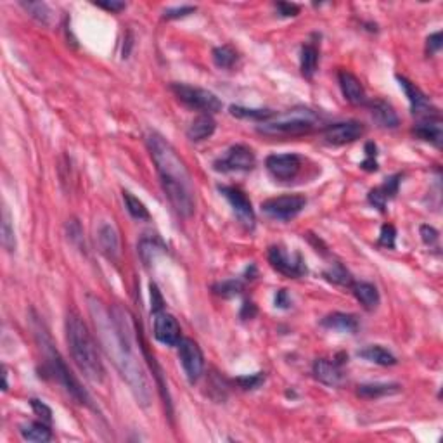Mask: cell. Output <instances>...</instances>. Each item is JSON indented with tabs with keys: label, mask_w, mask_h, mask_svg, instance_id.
Wrapping results in <instances>:
<instances>
[{
	"label": "cell",
	"mask_w": 443,
	"mask_h": 443,
	"mask_svg": "<svg viewBox=\"0 0 443 443\" xmlns=\"http://www.w3.org/2000/svg\"><path fill=\"white\" fill-rule=\"evenodd\" d=\"M218 191L220 194L227 199L229 205L232 206L239 222H241L242 225H246L248 229L255 227V209H253V205L248 199V196H246L241 189L234 188V185H220Z\"/></svg>",
	"instance_id": "obj_13"
},
{
	"label": "cell",
	"mask_w": 443,
	"mask_h": 443,
	"mask_svg": "<svg viewBox=\"0 0 443 443\" xmlns=\"http://www.w3.org/2000/svg\"><path fill=\"white\" fill-rule=\"evenodd\" d=\"M400 179H402V175H393V177H389V179H386V182L381 185V188L372 189L367 196L369 203H371L374 208H378L379 212H385L388 199H391L393 196L398 192Z\"/></svg>",
	"instance_id": "obj_21"
},
{
	"label": "cell",
	"mask_w": 443,
	"mask_h": 443,
	"mask_svg": "<svg viewBox=\"0 0 443 443\" xmlns=\"http://www.w3.org/2000/svg\"><path fill=\"white\" fill-rule=\"evenodd\" d=\"M89 310L106 355L118 369L130 391L134 393L137 404L149 407L152 400V385L142 359L135 352V328L128 310L122 306L108 310L94 296H89Z\"/></svg>",
	"instance_id": "obj_1"
},
{
	"label": "cell",
	"mask_w": 443,
	"mask_h": 443,
	"mask_svg": "<svg viewBox=\"0 0 443 443\" xmlns=\"http://www.w3.org/2000/svg\"><path fill=\"white\" fill-rule=\"evenodd\" d=\"M0 234H2V246L12 253L16 249V234L14 225H12V216L9 213L8 206L2 208V222H0Z\"/></svg>",
	"instance_id": "obj_30"
},
{
	"label": "cell",
	"mask_w": 443,
	"mask_h": 443,
	"mask_svg": "<svg viewBox=\"0 0 443 443\" xmlns=\"http://www.w3.org/2000/svg\"><path fill=\"white\" fill-rule=\"evenodd\" d=\"M398 78V82H400V87L404 89L405 95H407L409 99V104H411V111L412 115L419 116L421 120H426V118H438L440 113L438 109L433 106V102L429 101L428 95L424 94V92L419 89L416 83H412L411 80H407L405 76H396Z\"/></svg>",
	"instance_id": "obj_11"
},
{
	"label": "cell",
	"mask_w": 443,
	"mask_h": 443,
	"mask_svg": "<svg viewBox=\"0 0 443 443\" xmlns=\"http://www.w3.org/2000/svg\"><path fill=\"white\" fill-rule=\"evenodd\" d=\"M412 134L418 139H421V141L433 144L435 148H442V120H440V116L438 118L421 120V122L412 128Z\"/></svg>",
	"instance_id": "obj_20"
},
{
	"label": "cell",
	"mask_w": 443,
	"mask_h": 443,
	"mask_svg": "<svg viewBox=\"0 0 443 443\" xmlns=\"http://www.w3.org/2000/svg\"><path fill=\"white\" fill-rule=\"evenodd\" d=\"M42 345H43V348H45V361H47V369H49V372L52 374V378H54L56 381H58L59 385H61L63 388H65L76 402L92 407L91 396H89V393L83 389V386L80 385V381L75 378V374L69 371L68 365H66V362L63 361L61 355L58 353V350L51 345V341H47V343L42 341Z\"/></svg>",
	"instance_id": "obj_5"
},
{
	"label": "cell",
	"mask_w": 443,
	"mask_h": 443,
	"mask_svg": "<svg viewBox=\"0 0 443 443\" xmlns=\"http://www.w3.org/2000/svg\"><path fill=\"white\" fill-rule=\"evenodd\" d=\"M95 5L101 9H106V11H109V12H113V14H116V12L123 11V9L126 8L125 2H115V0H111V2H109V0L108 2H95Z\"/></svg>",
	"instance_id": "obj_44"
},
{
	"label": "cell",
	"mask_w": 443,
	"mask_h": 443,
	"mask_svg": "<svg viewBox=\"0 0 443 443\" xmlns=\"http://www.w3.org/2000/svg\"><path fill=\"white\" fill-rule=\"evenodd\" d=\"M98 241L99 248H101L102 255L108 260H118L120 253H122V245H120V234L116 231V227L109 222H104V224L99 227L98 231Z\"/></svg>",
	"instance_id": "obj_17"
},
{
	"label": "cell",
	"mask_w": 443,
	"mask_h": 443,
	"mask_svg": "<svg viewBox=\"0 0 443 443\" xmlns=\"http://www.w3.org/2000/svg\"><path fill=\"white\" fill-rule=\"evenodd\" d=\"M256 315V306L253 302H245L241 310V317L242 319H253Z\"/></svg>",
	"instance_id": "obj_46"
},
{
	"label": "cell",
	"mask_w": 443,
	"mask_h": 443,
	"mask_svg": "<svg viewBox=\"0 0 443 443\" xmlns=\"http://www.w3.org/2000/svg\"><path fill=\"white\" fill-rule=\"evenodd\" d=\"M30 405H32L33 412H35L36 416H40V418H43V421L51 422V419H52L51 407H47V405L43 404L42 400H36V398H32V400H30Z\"/></svg>",
	"instance_id": "obj_39"
},
{
	"label": "cell",
	"mask_w": 443,
	"mask_h": 443,
	"mask_svg": "<svg viewBox=\"0 0 443 443\" xmlns=\"http://www.w3.org/2000/svg\"><path fill=\"white\" fill-rule=\"evenodd\" d=\"M146 144L158 170L163 192L168 198L172 208L182 218L194 215L196 191L184 159L177 155L175 148L158 132H151L146 139Z\"/></svg>",
	"instance_id": "obj_2"
},
{
	"label": "cell",
	"mask_w": 443,
	"mask_h": 443,
	"mask_svg": "<svg viewBox=\"0 0 443 443\" xmlns=\"http://www.w3.org/2000/svg\"><path fill=\"white\" fill-rule=\"evenodd\" d=\"M398 391H400V385H395V383H367V385L359 386L357 395L367 400H376L383 396L395 395Z\"/></svg>",
	"instance_id": "obj_25"
},
{
	"label": "cell",
	"mask_w": 443,
	"mask_h": 443,
	"mask_svg": "<svg viewBox=\"0 0 443 443\" xmlns=\"http://www.w3.org/2000/svg\"><path fill=\"white\" fill-rule=\"evenodd\" d=\"M196 11L194 5H182V8H175V9H166L165 11V18L166 19H175V18H184V16L192 14Z\"/></svg>",
	"instance_id": "obj_41"
},
{
	"label": "cell",
	"mask_w": 443,
	"mask_h": 443,
	"mask_svg": "<svg viewBox=\"0 0 443 443\" xmlns=\"http://www.w3.org/2000/svg\"><path fill=\"white\" fill-rule=\"evenodd\" d=\"M319 66V49L315 43H305L299 51V69L305 78H312Z\"/></svg>",
	"instance_id": "obj_26"
},
{
	"label": "cell",
	"mask_w": 443,
	"mask_h": 443,
	"mask_svg": "<svg viewBox=\"0 0 443 443\" xmlns=\"http://www.w3.org/2000/svg\"><path fill=\"white\" fill-rule=\"evenodd\" d=\"M367 108L372 120H374L381 128H396L398 123H400L395 108H393L389 102L383 101V99H374V101L367 102Z\"/></svg>",
	"instance_id": "obj_19"
},
{
	"label": "cell",
	"mask_w": 443,
	"mask_h": 443,
	"mask_svg": "<svg viewBox=\"0 0 443 443\" xmlns=\"http://www.w3.org/2000/svg\"><path fill=\"white\" fill-rule=\"evenodd\" d=\"M314 376L317 381H321L326 386H339L345 379L341 371V365L336 361H328V359H319L314 362Z\"/></svg>",
	"instance_id": "obj_18"
},
{
	"label": "cell",
	"mask_w": 443,
	"mask_h": 443,
	"mask_svg": "<svg viewBox=\"0 0 443 443\" xmlns=\"http://www.w3.org/2000/svg\"><path fill=\"white\" fill-rule=\"evenodd\" d=\"M324 277L328 279L329 282L338 286H352L353 279L350 275V272L343 267L341 263H332L331 267L324 272Z\"/></svg>",
	"instance_id": "obj_34"
},
{
	"label": "cell",
	"mask_w": 443,
	"mask_h": 443,
	"mask_svg": "<svg viewBox=\"0 0 443 443\" xmlns=\"http://www.w3.org/2000/svg\"><path fill=\"white\" fill-rule=\"evenodd\" d=\"M395 239H396V231L393 225L386 224L381 227V234H379V245L385 246V248L393 249L395 248Z\"/></svg>",
	"instance_id": "obj_38"
},
{
	"label": "cell",
	"mask_w": 443,
	"mask_h": 443,
	"mask_svg": "<svg viewBox=\"0 0 443 443\" xmlns=\"http://www.w3.org/2000/svg\"><path fill=\"white\" fill-rule=\"evenodd\" d=\"M289 305H291V299H289L288 291H286V289H279L277 295H275V306H279V308H288Z\"/></svg>",
	"instance_id": "obj_45"
},
{
	"label": "cell",
	"mask_w": 443,
	"mask_h": 443,
	"mask_svg": "<svg viewBox=\"0 0 443 443\" xmlns=\"http://www.w3.org/2000/svg\"><path fill=\"white\" fill-rule=\"evenodd\" d=\"M269 173L277 181H293L302 170V158L293 152L286 155H271L265 159Z\"/></svg>",
	"instance_id": "obj_14"
},
{
	"label": "cell",
	"mask_w": 443,
	"mask_h": 443,
	"mask_svg": "<svg viewBox=\"0 0 443 443\" xmlns=\"http://www.w3.org/2000/svg\"><path fill=\"white\" fill-rule=\"evenodd\" d=\"M376 156H378V148L372 142H367L365 146V159L361 163V166L367 172H376L378 170V161H376Z\"/></svg>",
	"instance_id": "obj_37"
},
{
	"label": "cell",
	"mask_w": 443,
	"mask_h": 443,
	"mask_svg": "<svg viewBox=\"0 0 443 443\" xmlns=\"http://www.w3.org/2000/svg\"><path fill=\"white\" fill-rule=\"evenodd\" d=\"M306 205V199L299 194H286V196H277V198H271L267 201L262 203V209L267 213L271 218L282 220V222H288V220L296 218L299 213L303 212Z\"/></svg>",
	"instance_id": "obj_8"
},
{
	"label": "cell",
	"mask_w": 443,
	"mask_h": 443,
	"mask_svg": "<svg viewBox=\"0 0 443 443\" xmlns=\"http://www.w3.org/2000/svg\"><path fill=\"white\" fill-rule=\"evenodd\" d=\"M239 386L242 389H256L265 383V372H256V374L249 376H241V378L236 379Z\"/></svg>",
	"instance_id": "obj_36"
},
{
	"label": "cell",
	"mask_w": 443,
	"mask_h": 443,
	"mask_svg": "<svg viewBox=\"0 0 443 443\" xmlns=\"http://www.w3.org/2000/svg\"><path fill=\"white\" fill-rule=\"evenodd\" d=\"M23 440L26 442H35V443H45L52 440V431L47 424L43 422H26L19 428Z\"/></svg>",
	"instance_id": "obj_28"
},
{
	"label": "cell",
	"mask_w": 443,
	"mask_h": 443,
	"mask_svg": "<svg viewBox=\"0 0 443 443\" xmlns=\"http://www.w3.org/2000/svg\"><path fill=\"white\" fill-rule=\"evenodd\" d=\"M359 357L365 359V361L372 362V364L383 365V367H388V365L396 364L395 355H393L391 352H388V350L381 345L365 346L364 350H361V352H359Z\"/></svg>",
	"instance_id": "obj_27"
},
{
	"label": "cell",
	"mask_w": 443,
	"mask_h": 443,
	"mask_svg": "<svg viewBox=\"0 0 443 443\" xmlns=\"http://www.w3.org/2000/svg\"><path fill=\"white\" fill-rule=\"evenodd\" d=\"M155 338L166 346H177L182 339L181 324L163 308L155 312Z\"/></svg>",
	"instance_id": "obj_15"
},
{
	"label": "cell",
	"mask_w": 443,
	"mask_h": 443,
	"mask_svg": "<svg viewBox=\"0 0 443 443\" xmlns=\"http://www.w3.org/2000/svg\"><path fill=\"white\" fill-rule=\"evenodd\" d=\"M123 201H125V206L126 209H128V213L134 216L135 220H149V216L151 215H149L146 205L141 201V199L135 198L132 192L123 191Z\"/></svg>",
	"instance_id": "obj_33"
},
{
	"label": "cell",
	"mask_w": 443,
	"mask_h": 443,
	"mask_svg": "<svg viewBox=\"0 0 443 443\" xmlns=\"http://www.w3.org/2000/svg\"><path fill=\"white\" fill-rule=\"evenodd\" d=\"M238 61V52L231 45H220L213 49V63L220 69H231Z\"/></svg>",
	"instance_id": "obj_31"
},
{
	"label": "cell",
	"mask_w": 443,
	"mask_h": 443,
	"mask_svg": "<svg viewBox=\"0 0 443 443\" xmlns=\"http://www.w3.org/2000/svg\"><path fill=\"white\" fill-rule=\"evenodd\" d=\"M321 123V116L308 108H295L282 115H274L258 126V132L269 137H299L310 134Z\"/></svg>",
	"instance_id": "obj_4"
},
{
	"label": "cell",
	"mask_w": 443,
	"mask_h": 443,
	"mask_svg": "<svg viewBox=\"0 0 443 443\" xmlns=\"http://www.w3.org/2000/svg\"><path fill=\"white\" fill-rule=\"evenodd\" d=\"M9 388V383H8V371L4 369V391H8Z\"/></svg>",
	"instance_id": "obj_47"
},
{
	"label": "cell",
	"mask_w": 443,
	"mask_h": 443,
	"mask_svg": "<svg viewBox=\"0 0 443 443\" xmlns=\"http://www.w3.org/2000/svg\"><path fill=\"white\" fill-rule=\"evenodd\" d=\"M419 232H421V239L426 246H435L438 242V231L431 225H421Z\"/></svg>",
	"instance_id": "obj_40"
},
{
	"label": "cell",
	"mask_w": 443,
	"mask_h": 443,
	"mask_svg": "<svg viewBox=\"0 0 443 443\" xmlns=\"http://www.w3.org/2000/svg\"><path fill=\"white\" fill-rule=\"evenodd\" d=\"M338 83H339V89H341L343 92V98H345L350 104L361 106L367 102V99H365L364 85H362L361 80L353 75V73L346 71V69H341V71L338 73Z\"/></svg>",
	"instance_id": "obj_16"
},
{
	"label": "cell",
	"mask_w": 443,
	"mask_h": 443,
	"mask_svg": "<svg viewBox=\"0 0 443 443\" xmlns=\"http://www.w3.org/2000/svg\"><path fill=\"white\" fill-rule=\"evenodd\" d=\"M269 262H271L274 271L286 275V277L298 279L306 274V265L303 256L299 253L289 255L282 246H271L269 248Z\"/></svg>",
	"instance_id": "obj_9"
},
{
	"label": "cell",
	"mask_w": 443,
	"mask_h": 443,
	"mask_svg": "<svg viewBox=\"0 0 443 443\" xmlns=\"http://www.w3.org/2000/svg\"><path fill=\"white\" fill-rule=\"evenodd\" d=\"M275 8L279 9L281 16H284V18H293V16H298V12H299V8L296 4H286V2H279V4H275Z\"/></svg>",
	"instance_id": "obj_43"
},
{
	"label": "cell",
	"mask_w": 443,
	"mask_h": 443,
	"mask_svg": "<svg viewBox=\"0 0 443 443\" xmlns=\"http://www.w3.org/2000/svg\"><path fill=\"white\" fill-rule=\"evenodd\" d=\"M213 291H215L216 295L224 296V298H231V296L239 295V293L242 291V282L236 281V279L224 281V282H220V284L213 286Z\"/></svg>",
	"instance_id": "obj_35"
},
{
	"label": "cell",
	"mask_w": 443,
	"mask_h": 443,
	"mask_svg": "<svg viewBox=\"0 0 443 443\" xmlns=\"http://www.w3.org/2000/svg\"><path fill=\"white\" fill-rule=\"evenodd\" d=\"M231 115L236 118H245V120H255V122H267L274 116V113L271 109H253L245 108V106H231Z\"/></svg>",
	"instance_id": "obj_32"
},
{
	"label": "cell",
	"mask_w": 443,
	"mask_h": 443,
	"mask_svg": "<svg viewBox=\"0 0 443 443\" xmlns=\"http://www.w3.org/2000/svg\"><path fill=\"white\" fill-rule=\"evenodd\" d=\"M322 326L328 329H332V331L339 332H355L359 329V321L355 315L352 314H343V312H334V314H329L328 317L322 319Z\"/></svg>",
	"instance_id": "obj_24"
},
{
	"label": "cell",
	"mask_w": 443,
	"mask_h": 443,
	"mask_svg": "<svg viewBox=\"0 0 443 443\" xmlns=\"http://www.w3.org/2000/svg\"><path fill=\"white\" fill-rule=\"evenodd\" d=\"M352 291L353 296L357 298V302L365 310L378 308L379 302H381L378 288L374 284H371V282H355V284H352Z\"/></svg>",
	"instance_id": "obj_23"
},
{
	"label": "cell",
	"mask_w": 443,
	"mask_h": 443,
	"mask_svg": "<svg viewBox=\"0 0 443 443\" xmlns=\"http://www.w3.org/2000/svg\"><path fill=\"white\" fill-rule=\"evenodd\" d=\"M21 8L25 9L33 19L42 23L43 26H51L52 23H54V11H52L51 5L45 4V2H21Z\"/></svg>",
	"instance_id": "obj_29"
},
{
	"label": "cell",
	"mask_w": 443,
	"mask_h": 443,
	"mask_svg": "<svg viewBox=\"0 0 443 443\" xmlns=\"http://www.w3.org/2000/svg\"><path fill=\"white\" fill-rule=\"evenodd\" d=\"M66 341H68L73 361L83 372V376L91 379L92 383L101 385L106 378V371L101 355H99L98 343L85 322L75 312H69L66 317Z\"/></svg>",
	"instance_id": "obj_3"
},
{
	"label": "cell",
	"mask_w": 443,
	"mask_h": 443,
	"mask_svg": "<svg viewBox=\"0 0 443 443\" xmlns=\"http://www.w3.org/2000/svg\"><path fill=\"white\" fill-rule=\"evenodd\" d=\"M256 156L251 148L245 144H236L225 151L224 156L213 161V168L216 172L229 173V172H249L255 168Z\"/></svg>",
	"instance_id": "obj_7"
},
{
	"label": "cell",
	"mask_w": 443,
	"mask_h": 443,
	"mask_svg": "<svg viewBox=\"0 0 443 443\" xmlns=\"http://www.w3.org/2000/svg\"><path fill=\"white\" fill-rule=\"evenodd\" d=\"M170 89L179 101L184 102L191 109H198V111L208 113V115H213V113L222 109L220 99L213 92L205 91V89L185 85V83H172Z\"/></svg>",
	"instance_id": "obj_6"
},
{
	"label": "cell",
	"mask_w": 443,
	"mask_h": 443,
	"mask_svg": "<svg viewBox=\"0 0 443 443\" xmlns=\"http://www.w3.org/2000/svg\"><path fill=\"white\" fill-rule=\"evenodd\" d=\"M179 359L184 367L185 376L191 383H196L205 371V357L198 343L191 338H182L179 341Z\"/></svg>",
	"instance_id": "obj_10"
},
{
	"label": "cell",
	"mask_w": 443,
	"mask_h": 443,
	"mask_svg": "<svg viewBox=\"0 0 443 443\" xmlns=\"http://www.w3.org/2000/svg\"><path fill=\"white\" fill-rule=\"evenodd\" d=\"M364 134L365 126L361 122L350 120V122L332 123V125L326 126L324 132H322V137L331 146H345L359 141Z\"/></svg>",
	"instance_id": "obj_12"
},
{
	"label": "cell",
	"mask_w": 443,
	"mask_h": 443,
	"mask_svg": "<svg viewBox=\"0 0 443 443\" xmlns=\"http://www.w3.org/2000/svg\"><path fill=\"white\" fill-rule=\"evenodd\" d=\"M216 122L213 120L212 115L208 113H201L199 116H196L191 122V125L188 126V137L192 142H201L205 139H209L215 134Z\"/></svg>",
	"instance_id": "obj_22"
},
{
	"label": "cell",
	"mask_w": 443,
	"mask_h": 443,
	"mask_svg": "<svg viewBox=\"0 0 443 443\" xmlns=\"http://www.w3.org/2000/svg\"><path fill=\"white\" fill-rule=\"evenodd\" d=\"M426 49H428V54H436L442 49V32H435L433 35L428 36L426 40Z\"/></svg>",
	"instance_id": "obj_42"
}]
</instances>
